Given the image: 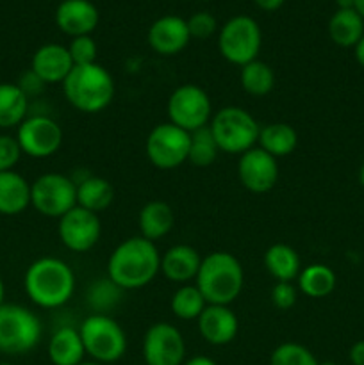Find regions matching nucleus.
Wrapping results in <instances>:
<instances>
[{
  "instance_id": "nucleus-1",
  "label": "nucleus",
  "mask_w": 364,
  "mask_h": 365,
  "mask_svg": "<svg viewBox=\"0 0 364 365\" xmlns=\"http://www.w3.org/2000/svg\"><path fill=\"white\" fill-rule=\"evenodd\" d=\"M157 273H161L159 250L141 235L120 242L107 260V278L123 291L145 287Z\"/></svg>"
},
{
  "instance_id": "nucleus-2",
  "label": "nucleus",
  "mask_w": 364,
  "mask_h": 365,
  "mask_svg": "<svg viewBox=\"0 0 364 365\" xmlns=\"http://www.w3.org/2000/svg\"><path fill=\"white\" fill-rule=\"evenodd\" d=\"M24 287L29 299L41 309H59L75 292V274L64 260L41 257L27 267Z\"/></svg>"
},
{
  "instance_id": "nucleus-3",
  "label": "nucleus",
  "mask_w": 364,
  "mask_h": 365,
  "mask_svg": "<svg viewBox=\"0 0 364 365\" xmlns=\"http://www.w3.org/2000/svg\"><path fill=\"white\" fill-rule=\"evenodd\" d=\"M195 282L209 305L228 307L241 294L245 273L241 262L232 253L214 252L202 259Z\"/></svg>"
},
{
  "instance_id": "nucleus-4",
  "label": "nucleus",
  "mask_w": 364,
  "mask_h": 365,
  "mask_svg": "<svg viewBox=\"0 0 364 365\" xmlns=\"http://www.w3.org/2000/svg\"><path fill=\"white\" fill-rule=\"evenodd\" d=\"M61 86L66 102L86 114L100 113L114 98L113 77L98 63L74 66Z\"/></svg>"
},
{
  "instance_id": "nucleus-5",
  "label": "nucleus",
  "mask_w": 364,
  "mask_h": 365,
  "mask_svg": "<svg viewBox=\"0 0 364 365\" xmlns=\"http://www.w3.org/2000/svg\"><path fill=\"white\" fill-rule=\"evenodd\" d=\"M79 334L86 355L91 356L93 362L114 364L127 351V335L123 328L107 314H91L86 317Z\"/></svg>"
},
{
  "instance_id": "nucleus-6",
  "label": "nucleus",
  "mask_w": 364,
  "mask_h": 365,
  "mask_svg": "<svg viewBox=\"0 0 364 365\" xmlns=\"http://www.w3.org/2000/svg\"><path fill=\"white\" fill-rule=\"evenodd\" d=\"M209 128L220 152L241 155L256 146L261 127L248 110L228 106L213 114Z\"/></svg>"
},
{
  "instance_id": "nucleus-7",
  "label": "nucleus",
  "mask_w": 364,
  "mask_h": 365,
  "mask_svg": "<svg viewBox=\"0 0 364 365\" xmlns=\"http://www.w3.org/2000/svg\"><path fill=\"white\" fill-rule=\"evenodd\" d=\"M41 323L27 307L2 303L0 305V353L25 355L38 346Z\"/></svg>"
},
{
  "instance_id": "nucleus-8",
  "label": "nucleus",
  "mask_w": 364,
  "mask_h": 365,
  "mask_svg": "<svg viewBox=\"0 0 364 365\" xmlns=\"http://www.w3.org/2000/svg\"><path fill=\"white\" fill-rule=\"evenodd\" d=\"M263 43L261 29L250 16H234L221 27L218 48L228 63L245 66L257 59Z\"/></svg>"
},
{
  "instance_id": "nucleus-9",
  "label": "nucleus",
  "mask_w": 364,
  "mask_h": 365,
  "mask_svg": "<svg viewBox=\"0 0 364 365\" xmlns=\"http://www.w3.org/2000/svg\"><path fill=\"white\" fill-rule=\"evenodd\" d=\"M170 123L186 132H195L207 127L213 118V103L209 95L196 84H182L168 98Z\"/></svg>"
},
{
  "instance_id": "nucleus-10",
  "label": "nucleus",
  "mask_w": 364,
  "mask_h": 365,
  "mask_svg": "<svg viewBox=\"0 0 364 365\" xmlns=\"http://www.w3.org/2000/svg\"><path fill=\"white\" fill-rule=\"evenodd\" d=\"M31 205L45 217H63L77 205V185L63 173H45L31 184Z\"/></svg>"
},
{
  "instance_id": "nucleus-11",
  "label": "nucleus",
  "mask_w": 364,
  "mask_h": 365,
  "mask_svg": "<svg viewBox=\"0 0 364 365\" xmlns=\"http://www.w3.org/2000/svg\"><path fill=\"white\" fill-rule=\"evenodd\" d=\"M191 134L173 123H159L150 130L145 152L150 163L159 170H175L188 160Z\"/></svg>"
},
{
  "instance_id": "nucleus-12",
  "label": "nucleus",
  "mask_w": 364,
  "mask_h": 365,
  "mask_svg": "<svg viewBox=\"0 0 364 365\" xmlns=\"http://www.w3.org/2000/svg\"><path fill=\"white\" fill-rule=\"evenodd\" d=\"M16 141L24 155L32 159H46L63 145V128L45 114L27 116L18 127Z\"/></svg>"
},
{
  "instance_id": "nucleus-13",
  "label": "nucleus",
  "mask_w": 364,
  "mask_h": 365,
  "mask_svg": "<svg viewBox=\"0 0 364 365\" xmlns=\"http://www.w3.org/2000/svg\"><path fill=\"white\" fill-rule=\"evenodd\" d=\"M143 359L146 365H182L186 342L181 330L170 323H156L143 337Z\"/></svg>"
},
{
  "instance_id": "nucleus-14",
  "label": "nucleus",
  "mask_w": 364,
  "mask_h": 365,
  "mask_svg": "<svg viewBox=\"0 0 364 365\" xmlns=\"http://www.w3.org/2000/svg\"><path fill=\"white\" fill-rule=\"evenodd\" d=\"M57 234L64 248L75 253H84L98 242L102 235V223L98 214L75 205L63 217H59Z\"/></svg>"
},
{
  "instance_id": "nucleus-15",
  "label": "nucleus",
  "mask_w": 364,
  "mask_h": 365,
  "mask_svg": "<svg viewBox=\"0 0 364 365\" xmlns=\"http://www.w3.org/2000/svg\"><path fill=\"white\" fill-rule=\"evenodd\" d=\"M238 177L243 187L248 189L250 192L263 195L271 191L278 180L277 159L261 150L259 146H253L239 155Z\"/></svg>"
},
{
  "instance_id": "nucleus-16",
  "label": "nucleus",
  "mask_w": 364,
  "mask_h": 365,
  "mask_svg": "<svg viewBox=\"0 0 364 365\" xmlns=\"http://www.w3.org/2000/svg\"><path fill=\"white\" fill-rule=\"evenodd\" d=\"M196 323H198V331L202 339L211 346L228 344L234 341L239 330L238 316L227 305H209L207 303Z\"/></svg>"
},
{
  "instance_id": "nucleus-17",
  "label": "nucleus",
  "mask_w": 364,
  "mask_h": 365,
  "mask_svg": "<svg viewBox=\"0 0 364 365\" xmlns=\"http://www.w3.org/2000/svg\"><path fill=\"white\" fill-rule=\"evenodd\" d=\"M189 34L188 21L178 16H163L148 29V45L161 56H175L188 46Z\"/></svg>"
},
{
  "instance_id": "nucleus-18",
  "label": "nucleus",
  "mask_w": 364,
  "mask_h": 365,
  "mask_svg": "<svg viewBox=\"0 0 364 365\" xmlns=\"http://www.w3.org/2000/svg\"><path fill=\"white\" fill-rule=\"evenodd\" d=\"M31 70L46 84H63L64 78L74 70L68 46L49 43L39 46L31 61Z\"/></svg>"
},
{
  "instance_id": "nucleus-19",
  "label": "nucleus",
  "mask_w": 364,
  "mask_h": 365,
  "mask_svg": "<svg viewBox=\"0 0 364 365\" xmlns=\"http://www.w3.org/2000/svg\"><path fill=\"white\" fill-rule=\"evenodd\" d=\"M57 27L71 38L89 36L98 25V11L89 0H64L56 13Z\"/></svg>"
},
{
  "instance_id": "nucleus-20",
  "label": "nucleus",
  "mask_w": 364,
  "mask_h": 365,
  "mask_svg": "<svg viewBox=\"0 0 364 365\" xmlns=\"http://www.w3.org/2000/svg\"><path fill=\"white\" fill-rule=\"evenodd\" d=\"M202 257L189 245H175L161 255V273L175 284H188L198 274Z\"/></svg>"
},
{
  "instance_id": "nucleus-21",
  "label": "nucleus",
  "mask_w": 364,
  "mask_h": 365,
  "mask_svg": "<svg viewBox=\"0 0 364 365\" xmlns=\"http://www.w3.org/2000/svg\"><path fill=\"white\" fill-rule=\"evenodd\" d=\"M31 205V184L16 171L0 173V214L18 216Z\"/></svg>"
},
{
  "instance_id": "nucleus-22",
  "label": "nucleus",
  "mask_w": 364,
  "mask_h": 365,
  "mask_svg": "<svg viewBox=\"0 0 364 365\" xmlns=\"http://www.w3.org/2000/svg\"><path fill=\"white\" fill-rule=\"evenodd\" d=\"M46 353L54 365H79L84 362L86 356L81 334L71 327H63L54 331Z\"/></svg>"
},
{
  "instance_id": "nucleus-23",
  "label": "nucleus",
  "mask_w": 364,
  "mask_h": 365,
  "mask_svg": "<svg viewBox=\"0 0 364 365\" xmlns=\"http://www.w3.org/2000/svg\"><path fill=\"white\" fill-rule=\"evenodd\" d=\"M173 223V210L166 202H161V200H153V202L146 203L138 216L141 237L148 239L152 242L170 234Z\"/></svg>"
},
{
  "instance_id": "nucleus-24",
  "label": "nucleus",
  "mask_w": 364,
  "mask_h": 365,
  "mask_svg": "<svg viewBox=\"0 0 364 365\" xmlns=\"http://www.w3.org/2000/svg\"><path fill=\"white\" fill-rule=\"evenodd\" d=\"M75 185H77V205L89 212L98 214L113 203L114 189L106 178L86 175L84 178L75 182Z\"/></svg>"
},
{
  "instance_id": "nucleus-25",
  "label": "nucleus",
  "mask_w": 364,
  "mask_h": 365,
  "mask_svg": "<svg viewBox=\"0 0 364 365\" xmlns=\"http://www.w3.org/2000/svg\"><path fill=\"white\" fill-rule=\"evenodd\" d=\"M264 267L277 282H293L298 278L302 266L295 248L284 242H275L264 253Z\"/></svg>"
},
{
  "instance_id": "nucleus-26",
  "label": "nucleus",
  "mask_w": 364,
  "mask_h": 365,
  "mask_svg": "<svg viewBox=\"0 0 364 365\" xmlns=\"http://www.w3.org/2000/svg\"><path fill=\"white\" fill-rule=\"evenodd\" d=\"M257 145L275 159L291 155L298 146V134L288 123H270L259 128Z\"/></svg>"
},
{
  "instance_id": "nucleus-27",
  "label": "nucleus",
  "mask_w": 364,
  "mask_h": 365,
  "mask_svg": "<svg viewBox=\"0 0 364 365\" xmlns=\"http://www.w3.org/2000/svg\"><path fill=\"white\" fill-rule=\"evenodd\" d=\"M328 34L335 45L355 48L364 36V18L355 9H338L328 21Z\"/></svg>"
},
{
  "instance_id": "nucleus-28",
  "label": "nucleus",
  "mask_w": 364,
  "mask_h": 365,
  "mask_svg": "<svg viewBox=\"0 0 364 365\" xmlns=\"http://www.w3.org/2000/svg\"><path fill=\"white\" fill-rule=\"evenodd\" d=\"M29 96L13 82H0V128L20 127L27 118Z\"/></svg>"
},
{
  "instance_id": "nucleus-29",
  "label": "nucleus",
  "mask_w": 364,
  "mask_h": 365,
  "mask_svg": "<svg viewBox=\"0 0 364 365\" xmlns=\"http://www.w3.org/2000/svg\"><path fill=\"white\" fill-rule=\"evenodd\" d=\"M298 292L309 296V298H325L335 289V273L325 264H310L300 271Z\"/></svg>"
},
{
  "instance_id": "nucleus-30",
  "label": "nucleus",
  "mask_w": 364,
  "mask_h": 365,
  "mask_svg": "<svg viewBox=\"0 0 364 365\" xmlns=\"http://www.w3.org/2000/svg\"><path fill=\"white\" fill-rule=\"evenodd\" d=\"M241 88L252 96H266L275 88V73L270 64L256 59L241 66L239 73Z\"/></svg>"
},
{
  "instance_id": "nucleus-31",
  "label": "nucleus",
  "mask_w": 364,
  "mask_h": 365,
  "mask_svg": "<svg viewBox=\"0 0 364 365\" xmlns=\"http://www.w3.org/2000/svg\"><path fill=\"white\" fill-rule=\"evenodd\" d=\"M207 307L206 298L196 285L184 284L171 296V312L182 321L198 319L200 314Z\"/></svg>"
},
{
  "instance_id": "nucleus-32",
  "label": "nucleus",
  "mask_w": 364,
  "mask_h": 365,
  "mask_svg": "<svg viewBox=\"0 0 364 365\" xmlns=\"http://www.w3.org/2000/svg\"><path fill=\"white\" fill-rule=\"evenodd\" d=\"M218 153H220V148H218L216 141H214L209 125L191 132L188 160L193 164V166L196 168L211 166V164L216 160Z\"/></svg>"
},
{
  "instance_id": "nucleus-33",
  "label": "nucleus",
  "mask_w": 364,
  "mask_h": 365,
  "mask_svg": "<svg viewBox=\"0 0 364 365\" xmlns=\"http://www.w3.org/2000/svg\"><path fill=\"white\" fill-rule=\"evenodd\" d=\"M123 289L118 287L111 278L93 282L88 291L89 307L95 310V314H106L113 310L120 302V296Z\"/></svg>"
},
{
  "instance_id": "nucleus-34",
  "label": "nucleus",
  "mask_w": 364,
  "mask_h": 365,
  "mask_svg": "<svg viewBox=\"0 0 364 365\" xmlns=\"http://www.w3.org/2000/svg\"><path fill=\"white\" fill-rule=\"evenodd\" d=\"M270 365H318V360L313 351L303 344L282 342L271 353Z\"/></svg>"
},
{
  "instance_id": "nucleus-35",
  "label": "nucleus",
  "mask_w": 364,
  "mask_h": 365,
  "mask_svg": "<svg viewBox=\"0 0 364 365\" xmlns=\"http://www.w3.org/2000/svg\"><path fill=\"white\" fill-rule=\"evenodd\" d=\"M68 52L74 61V66H86V64L96 63V43L91 36L71 38Z\"/></svg>"
},
{
  "instance_id": "nucleus-36",
  "label": "nucleus",
  "mask_w": 364,
  "mask_h": 365,
  "mask_svg": "<svg viewBox=\"0 0 364 365\" xmlns=\"http://www.w3.org/2000/svg\"><path fill=\"white\" fill-rule=\"evenodd\" d=\"M21 148L16 141V135L0 134V173L13 171L21 159Z\"/></svg>"
},
{
  "instance_id": "nucleus-37",
  "label": "nucleus",
  "mask_w": 364,
  "mask_h": 365,
  "mask_svg": "<svg viewBox=\"0 0 364 365\" xmlns=\"http://www.w3.org/2000/svg\"><path fill=\"white\" fill-rule=\"evenodd\" d=\"M298 302V287L293 282H277L271 289V303L278 310H289Z\"/></svg>"
},
{
  "instance_id": "nucleus-38",
  "label": "nucleus",
  "mask_w": 364,
  "mask_h": 365,
  "mask_svg": "<svg viewBox=\"0 0 364 365\" xmlns=\"http://www.w3.org/2000/svg\"><path fill=\"white\" fill-rule=\"evenodd\" d=\"M188 29L191 38L207 39L211 34H214V31H216V20H214L213 14L203 13L202 11V13H196L189 18Z\"/></svg>"
},
{
  "instance_id": "nucleus-39",
  "label": "nucleus",
  "mask_w": 364,
  "mask_h": 365,
  "mask_svg": "<svg viewBox=\"0 0 364 365\" xmlns=\"http://www.w3.org/2000/svg\"><path fill=\"white\" fill-rule=\"evenodd\" d=\"M16 84L27 96L38 95V93H41L43 88H45V82H43L32 70H29L27 73L21 75L20 81H18Z\"/></svg>"
},
{
  "instance_id": "nucleus-40",
  "label": "nucleus",
  "mask_w": 364,
  "mask_h": 365,
  "mask_svg": "<svg viewBox=\"0 0 364 365\" xmlns=\"http://www.w3.org/2000/svg\"><path fill=\"white\" fill-rule=\"evenodd\" d=\"M348 356L352 365H364V341H357L355 344L350 348Z\"/></svg>"
},
{
  "instance_id": "nucleus-41",
  "label": "nucleus",
  "mask_w": 364,
  "mask_h": 365,
  "mask_svg": "<svg viewBox=\"0 0 364 365\" xmlns=\"http://www.w3.org/2000/svg\"><path fill=\"white\" fill-rule=\"evenodd\" d=\"M253 2H256L261 9L275 11V9H278L282 4H284V0H253Z\"/></svg>"
},
{
  "instance_id": "nucleus-42",
  "label": "nucleus",
  "mask_w": 364,
  "mask_h": 365,
  "mask_svg": "<svg viewBox=\"0 0 364 365\" xmlns=\"http://www.w3.org/2000/svg\"><path fill=\"white\" fill-rule=\"evenodd\" d=\"M182 365H218V364L214 362L213 359H209V356L198 355V356H193V359L186 360V362Z\"/></svg>"
},
{
  "instance_id": "nucleus-43",
  "label": "nucleus",
  "mask_w": 364,
  "mask_h": 365,
  "mask_svg": "<svg viewBox=\"0 0 364 365\" xmlns=\"http://www.w3.org/2000/svg\"><path fill=\"white\" fill-rule=\"evenodd\" d=\"M355 59H357V63L364 68V36L360 38V41L355 45Z\"/></svg>"
},
{
  "instance_id": "nucleus-44",
  "label": "nucleus",
  "mask_w": 364,
  "mask_h": 365,
  "mask_svg": "<svg viewBox=\"0 0 364 365\" xmlns=\"http://www.w3.org/2000/svg\"><path fill=\"white\" fill-rule=\"evenodd\" d=\"M339 9H355V0H335Z\"/></svg>"
},
{
  "instance_id": "nucleus-45",
  "label": "nucleus",
  "mask_w": 364,
  "mask_h": 365,
  "mask_svg": "<svg viewBox=\"0 0 364 365\" xmlns=\"http://www.w3.org/2000/svg\"><path fill=\"white\" fill-rule=\"evenodd\" d=\"M4 298H6V284H4V278L0 274V305L4 303Z\"/></svg>"
},
{
  "instance_id": "nucleus-46",
  "label": "nucleus",
  "mask_w": 364,
  "mask_h": 365,
  "mask_svg": "<svg viewBox=\"0 0 364 365\" xmlns=\"http://www.w3.org/2000/svg\"><path fill=\"white\" fill-rule=\"evenodd\" d=\"M355 11L364 18V0H355Z\"/></svg>"
},
{
  "instance_id": "nucleus-47",
  "label": "nucleus",
  "mask_w": 364,
  "mask_h": 365,
  "mask_svg": "<svg viewBox=\"0 0 364 365\" xmlns=\"http://www.w3.org/2000/svg\"><path fill=\"white\" fill-rule=\"evenodd\" d=\"M359 182H360V185L364 187V163H363V166H360V170H359Z\"/></svg>"
},
{
  "instance_id": "nucleus-48",
  "label": "nucleus",
  "mask_w": 364,
  "mask_h": 365,
  "mask_svg": "<svg viewBox=\"0 0 364 365\" xmlns=\"http://www.w3.org/2000/svg\"><path fill=\"white\" fill-rule=\"evenodd\" d=\"M79 365H102V364H98V362H81Z\"/></svg>"
},
{
  "instance_id": "nucleus-49",
  "label": "nucleus",
  "mask_w": 364,
  "mask_h": 365,
  "mask_svg": "<svg viewBox=\"0 0 364 365\" xmlns=\"http://www.w3.org/2000/svg\"><path fill=\"white\" fill-rule=\"evenodd\" d=\"M318 365H339V364H335V362H318Z\"/></svg>"
},
{
  "instance_id": "nucleus-50",
  "label": "nucleus",
  "mask_w": 364,
  "mask_h": 365,
  "mask_svg": "<svg viewBox=\"0 0 364 365\" xmlns=\"http://www.w3.org/2000/svg\"><path fill=\"white\" fill-rule=\"evenodd\" d=\"M0 365H13V364H9V362H2Z\"/></svg>"
},
{
  "instance_id": "nucleus-51",
  "label": "nucleus",
  "mask_w": 364,
  "mask_h": 365,
  "mask_svg": "<svg viewBox=\"0 0 364 365\" xmlns=\"http://www.w3.org/2000/svg\"><path fill=\"white\" fill-rule=\"evenodd\" d=\"M203 2H207V0H203Z\"/></svg>"
}]
</instances>
